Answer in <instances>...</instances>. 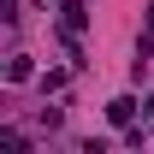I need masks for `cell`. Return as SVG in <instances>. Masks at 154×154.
<instances>
[{
  "instance_id": "cell-1",
  "label": "cell",
  "mask_w": 154,
  "mask_h": 154,
  "mask_svg": "<svg viewBox=\"0 0 154 154\" xmlns=\"http://www.w3.org/2000/svg\"><path fill=\"white\" fill-rule=\"evenodd\" d=\"M131 113H136V101H131V95H119L113 107H107V119H113V125H131Z\"/></svg>"
},
{
  "instance_id": "cell-2",
  "label": "cell",
  "mask_w": 154,
  "mask_h": 154,
  "mask_svg": "<svg viewBox=\"0 0 154 154\" xmlns=\"http://www.w3.org/2000/svg\"><path fill=\"white\" fill-rule=\"evenodd\" d=\"M83 24H89V12H83L77 0H65V30H83Z\"/></svg>"
},
{
  "instance_id": "cell-3",
  "label": "cell",
  "mask_w": 154,
  "mask_h": 154,
  "mask_svg": "<svg viewBox=\"0 0 154 154\" xmlns=\"http://www.w3.org/2000/svg\"><path fill=\"white\" fill-rule=\"evenodd\" d=\"M148 36H154V0H148Z\"/></svg>"
}]
</instances>
